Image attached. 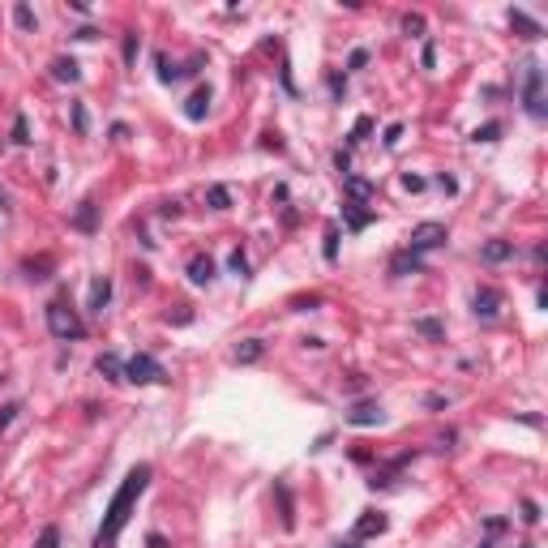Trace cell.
Wrapping results in <instances>:
<instances>
[{
	"label": "cell",
	"instance_id": "6da1fadb",
	"mask_svg": "<svg viewBox=\"0 0 548 548\" xmlns=\"http://www.w3.org/2000/svg\"><path fill=\"white\" fill-rule=\"evenodd\" d=\"M150 476H154V467L150 463H137L133 472L120 480V488L112 493V501H107V510H103V523H99V531H94V548H116V540H120V531L129 527V518H133V505H137V497L150 488Z\"/></svg>",
	"mask_w": 548,
	"mask_h": 548
},
{
	"label": "cell",
	"instance_id": "7a4b0ae2",
	"mask_svg": "<svg viewBox=\"0 0 548 548\" xmlns=\"http://www.w3.org/2000/svg\"><path fill=\"white\" fill-rule=\"evenodd\" d=\"M523 112L531 116V120H544L548 116V103H544V65L536 56H527L523 61Z\"/></svg>",
	"mask_w": 548,
	"mask_h": 548
},
{
	"label": "cell",
	"instance_id": "3957f363",
	"mask_svg": "<svg viewBox=\"0 0 548 548\" xmlns=\"http://www.w3.org/2000/svg\"><path fill=\"white\" fill-rule=\"evenodd\" d=\"M48 330L56 339H86V322L77 317V308H69L65 300L48 304Z\"/></svg>",
	"mask_w": 548,
	"mask_h": 548
},
{
	"label": "cell",
	"instance_id": "277c9868",
	"mask_svg": "<svg viewBox=\"0 0 548 548\" xmlns=\"http://www.w3.org/2000/svg\"><path fill=\"white\" fill-rule=\"evenodd\" d=\"M125 381H133V386H163L167 368L154 360L150 351H137L133 360H125Z\"/></svg>",
	"mask_w": 548,
	"mask_h": 548
},
{
	"label": "cell",
	"instance_id": "5b68a950",
	"mask_svg": "<svg viewBox=\"0 0 548 548\" xmlns=\"http://www.w3.org/2000/svg\"><path fill=\"white\" fill-rule=\"evenodd\" d=\"M445 240H450L445 223H416V227H411V236H407V244H403V249H411V253H428V249H441Z\"/></svg>",
	"mask_w": 548,
	"mask_h": 548
},
{
	"label": "cell",
	"instance_id": "8992f818",
	"mask_svg": "<svg viewBox=\"0 0 548 548\" xmlns=\"http://www.w3.org/2000/svg\"><path fill=\"white\" fill-rule=\"evenodd\" d=\"M390 531V518L381 514V510H364L360 518H356V527H351V540H373V536H386Z\"/></svg>",
	"mask_w": 548,
	"mask_h": 548
},
{
	"label": "cell",
	"instance_id": "52a82bcc",
	"mask_svg": "<svg viewBox=\"0 0 548 548\" xmlns=\"http://www.w3.org/2000/svg\"><path fill=\"white\" fill-rule=\"evenodd\" d=\"M472 313L480 322H493L497 313H501V291L497 287H476L472 291Z\"/></svg>",
	"mask_w": 548,
	"mask_h": 548
},
{
	"label": "cell",
	"instance_id": "ba28073f",
	"mask_svg": "<svg viewBox=\"0 0 548 548\" xmlns=\"http://www.w3.org/2000/svg\"><path fill=\"white\" fill-rule=\"evenodd\" d=\"M386 420V411H381V403H373V399H360L356 407L347 411V424L351 428H368V424H381Z\"/></svg>",
	"mask_w": 548,
	"mask_h": 548
},
{
	"label": "cell",
	"instance_id": "9c48e42d",
	"mask_svg": "<svg viewBox=\"0 0 548 548\" xmlns=\"http://www.w3.org/2000/svg\"><path fill=\"white\" fill-rule=\"evenodd\" d=\"M73 231H82V236H94V231H99V202H94V198H86L82 206H77L73 210Z\"/></svg>",
	"mask_w": 548,
	"mask_h": 548
},
{
	"label": "cell",
	"instance_id": "30bf717a",
	"mask_svg": "<svg viewBox=\"0 0 548 548\" xmlns=\"http://www.w3.org/2000/svg\"><path fill=\"white\" fill-rule=\"evenodd\" d=\"M107 300H112V279H107V274H94V279H90V291H86V313H94V317H99V313L107 308Z\"/></svg>",
	"mask_w": 548,
	"mask_h": 548
},
{
	"label": "cell",
	"instance_id": "8fae6325",
	"mask_svg": "<svg viewBox=\"0 0 548 548\" xmlns=\"http://www.w3.org/2000/svg\"><path fill=\"white\" fill-rule=\"evenodd\" d=\"M390 274H394V279H407V274H424V257H420V253H411V249L390 253Z\"/></svg>",
	"mask_w": 548,
	"mask_h": 548
},
{
	"label": "cell",
	"instance_id": "7c38bea8",
	"mask_svg": "<svg viewBox=\"0 0 548 548\" xmlns=\"http://www.w3.org/2000/svg\"><path fill=\"white\" fill-rule=\"evenodd\" d=\"M407 463H411V454H399V459H390L386 467H377V472H373V480H368V488H390V484L399 480V472H403Z\"/></svg>",
	"mask_w": 548,
	"mask_h": 548
},
{
	"label": "cell",
	"instance_id": "4fadbf2b",
	"mask_svg": "<svg viewBox=\"0 0 548 548\" xmlns=\"http://www.w3.org/2000/svg\"><path fill=\"white\" fill-rule=\"evenodd\" d=\"M510 257H514V240H488V244H480V262L484 266H501Z\"/></svg>",
	"mask_w": 548,
	"mask_h": 548
},
{
	"label": "cell",
	"instance_id": "5bb4252c",
	"mask_svg": "<svg viewBox=\"0 0 548 548\" xmlns=\"http://www.w3.org/2000/svg\"><path fill=\"white\" fill-rule=\"evenodd\" d=\"M210 99H214V94H210V86H198V90H193L189 99H185V120H206Z\"/></svg>",
	"mask_w": 548,
	"mask_h": 548
},
{
	"label": "cell",
	"instance_id": "9a60e30c",
	"mask_svg": "<svg viewBox=\"0 0 548 548\" xmlns=\"http://www.w3.org/2000/svg\"><path fill=\"white\" fill-rule=\"evenodd\" d=\"M510 26H514L523 39H531V43H536V39H544V26L536 22V17H527L523 9H510Z\"/></svg>",
	"mask_w": 548,
	"mask_h": 548
},
{
	"label": "cell",
	"instance_id": "2e32d148",
	"mask_svg": "<svg viewBox=\"0 0 548 548\" xmlns=\"http://www.w3.org/2000/svg\"><path fill=\"white\" fill-rule=\"evenodd\" d=\"M274 497H279V510H283V527L291 531V527H296V501H291V488L283 480H274Z\"/></svg>",
	"mask_w": 548,
	"mask_h": 548
},
{
	"label": "cell",
	"instance_id": "e0dca14e",
	"mask_svg": "<svg viewBox=\"0 0 548 548\" xmlns=\"http://www.w3.org/2000/svg\"><path fill=\"white\" fill-rule=\"evenodd\" d=\"M343 219H347V227H351V231H364L368 223L377 219V210H360L356 202H343Z\"/></svg>",
	"mask_w": 548,
	"mask_h": 548
},
{
	"label": "cell",
	"instance_id": "ac0fdd59",
	"mask_svg": "<svg viewBox=\"0 0 548 548\" xmlns=\"http://www.w3.org/2000/svg\"><path fill=\"white\" fill-rule=\"evenodd\" d=\"M343 189H347V198L356 202V206H364L368 198H373V185H368L364 176H343Z\"/></svg>",
	"mask_w": 548,
	"mask_h": 548
},
{
	"label": "cell",
	"instance_id": "d6986e66",
	"mask_svg": "<svg viewBox=\"0 0 548 548\" xmlns=\"http://www.w3.org/2000/svg\"><path fill=\"white\" fill-rule=\"evenodd\" d=\"M52 77H56V82H82V69H77L73 56H56V61H52Z\"/></svg>",
	"mask_w": 548,
	"mask_h": 548
},
{
	"label": "cell",
	"instance_id": "ffe728a7",
	"mask_svg": "<svg viewBox=\"0 0 548 548\" xmlns=\"http://www.w3.org/2000/svg\"><path fill=\"white\" fill-rule=\"evenodd\" d=\"M189 283H198V287L214 283V262H210V257H202V253H198V257L189 262Z\"/></svg>",
	"mask_w": 548,
	"mask_h": 548
},
{
	"label": "cell",
	"instance_id": "44dd1931",
	"mask_svg": "<svg viewBox=\"0 0 548 548\" xmlns=\"http://www.w3.org/2000/svg\"><path fill=\"white\" fill-rule=\"evenodd\" d=\"M94 368H99L107 381H125V360H120V356H112V351H103V356L94 360Z\"/></svg>",
	"mask_w": 548,
	"mask_h": 548
},
{
	"label": "cell",
	"instance_id": "7402d4cb",
	"mask_svg": "<svg viewBox=\"0 0 548 548\" xmlns=\"http://www.w3.org/2000/svg\"><path fill=\"white\" fill-rule=\"evenodd\" d=\"M266 356V343L262 339H244L240 347H236V364H257Z\"/></svg>",
	"mask_w": 548,
	"mask_h": 548
},
{
	"label": "cell",
	"instance_id": "603a6c76",
	"mask_svg": "<svg viewBox=\"0 0 548 548\" xmlns=\"http://www.w3.org/2000/svg\"><path fill=\"white\" fill-rule=\"evenodd\" d=\"M416 330H420L428 343H441V339H445V326H441L437 317H416Z\"/></svg>",
	"mask_w": 548,
	"mask_h": 548
},
{
	"label": "cell",
	"instance_id": "cb8c5ba5",
	"mask_svg": "<svg viewBox=\"0 0 548 548\" xmlns=\"http://www.w3.org/2000/svg\"><path fill=\"white\" fill-rule=\"evenodd\" d=\"M48 270H52V257H39V262L30 257V262H22V274H26L30 283H43V279H48Z\"/></svg>",
	"mask_w": 548,
	"mask_h": 548
},
{
	"label": "cell",
	"instance_id": "d4e9b609",
	"mask_svg": "<svg viewBox=\"0 0 548 548\" xmlns=\"http://www.w3.org/2000/svg\"><path fill=\"white\" fill-rule=\"evenodd\" d=\"M13 26H17V30H34V26H39L34 9H30V5H22V0L13 5Z\"/></svg>",
	"mask_w": 548,
	"mask_h": 548
},
{
	"label": "cell",
	"instance_id": "484cf974",
	"mask_svg": "<svg viewBox=\"0 0 548 548\" xmlns=\"http://www.w3.org/2000/svg\"><path fill=\"white\" fill-rule=\"evenodd\" d=\"M206 206H210V210H227V206H231L227 185H210V189H206Z\"/></svg>",
	"mask_w": 548,
	"mask_h": 548
},
{
	"label": "cell",
	"instance_id": "4316f807",
	"mask_svg": "<svg viewBox=\"0 0 548 548\" xmlns=\"http://www.w3.org/2000/svg\"><path fill=\"white\" fill-rule=\"evenodd\" d=\"M9 142H17V146H26V142H30V120H26L22 112L13 116V133H9Z\"/></svg>",
	"mask_w": 548,
	"mask_h": 548
},
{
	"label": "cell",
	"instance_id": "83f0119b",
	"mask_svg": "<svg viewBox=\"0 0 548 548\" xmlns=\"http://www.w3.org/2000/svg\"><path fill=\"white\" fill-rule=\"evenodd\" d=\"M322 257H326V262H339V227H335V223L326 227V244H322Z\"/></svg>",
	"mask_w": 548,
	"mask_h": 548
},
{
	"label": "cell",
	"instance_id": "f1b7e54d",
	"mask_svg": "<svg viewBox=\"0 0 548 548\" xmlns=\"http://www.w3.org/2000/svg\"><path fill=\"white\" fill-rule=\"evenodd\" d=\"M227 266H231V274H236V279H249V257H244V249H231V253H227Z\"/></svg>",
	"mask_w": 548,
	"mask_h": 548
},
{
	"label": "cell",
	"instance_id": "f546056e",
	"mask_svg": "<svg viewBox=\"0 0 548 548\" xmlns=\"http://www.w3.org/2000/svg\"><path fill=\"white\" fill-rule=\"evenodd\" d=\"M368 133H373V116H356V125H351V137H347V142L356 146V142H364Z\"/></svg>",
	"mask_w": 548,
	"mask_h": 548
},
{
	"label": "cell",
	"instance_id": "4dcf8cb0",
	"mask_svg": "<svg viewBox=\"0 0 548 548\" xmlns=\"http://www.w3.org/2000/svg\"><path fill=\"white\" fill-rule=\"evenodd\" d=\"M497 137H501V125H497V120H488V125H480V129L472 133V142H476V146H480V142L488 146V142H497Z\"/></svg>",
	"mask_w": 548,
	"mask_h": 548
},
{
	"label": "cell",
	"instance_id": "1f68e13d",
	"mask_svg": "<svg viewBox=\"0 0 548 548\" xmlns=\"http://www.w3.org/2000/svg\"><path fill=\"white\" fill-rule=\"evenodd\" d=\"M399 26H403V34H424V17L420 13H403Z\"/></svg>",
	"mask_w": 548,
	"mask_h": 548
},
{
	"label": "cell",
	"instance_id": "d6a6232c",
	"mask_svg": "<svg viewBox=\"0 0 548 548\" xmlns=\"http://www.w3.org/2000/svg\"><path fill=\"white\" fill-rule=\"evenodd\" d=\"M34 548H61V527H43Z\"/></svg>",
	"mask_w": 548,
	"mask_h": 548
},
{
	"label": "cell",
	"instance_id": "836d02e7",
	"mask_svg": "<svg viewBox=\"0 0 548 548\" xmlns=\"http://www.w3.org/2000/svg\"><path fill=\"white\" fill-rule=\"evenodd\" d=\"M518 510H523V514H518V518H523V523H527V527H536V523H540V518H544V514H540V505H536V501H531V497H527V501H523V505H518Z\"/></svg>",
	"mask_w": 548,
	"mask_h": 548
},
{
	"label": "cell",
	"instance_id": "e575fe53",
	"mask_svg": "<svg viewBox=\"0 0 548 548\" xmlns=\"http://www.w3.org/2000/svg\"><path fill=\"white\" fill-rule=\"evenodd\" d=\"M154 65H159V82H163V86H167V82H176V77H180V69H171L163 52H159V56H154Z\"/></svg>",
	"mask_w": 548,
	"mask_h": 548
},
{
	"label": "cell",
	"instance_id": "d590c367",
	"mask_svg": "<svg viewBox=\"0 0 548 548\" xmlns=\"http://www.w3.org/2000/svg\"><path fill=\"white\" fill-rule=\"evenodd\" d=\"M137 52H142V39H137V34H125V65H129V69L137 65Z\"/></svg>",
	"mask_w": 548,
	"mask_h": 548
},
{
	"label": "cell",
	"instance_id": "8d00e7d4",
	"mask_svg": "<svg viewBox=\"0 0 548 548\" xmlns=\"http://www.w3.org/2000/svg\"><path fill=\"white\" fill-rule=\"evenodd\" d=\"M17 411H22V403H5V407H0V433L17 420Z\"/></svg>",
	"mask_w": 548,
	"mask_h": 548
},
{
	"label": "cell",
	"instance_id": "74e56055",
	"mask_svg": "<svg viewBox=\"0 0 548 548\" xmlns=\"http://www.w3.org/2000/svg\"><path fill=\"white\" fill-rule=\"evenodd\" d=\"M420 65H424V69H433V65H437V43H433V39H424V52H420Z\"/></svg>",
	"mask_w": 548,
	"mask_h": 548
},
{
	"label": "cell",
	"instance_id": "f35d334b",
	"mask_svg": "<svg viewBox=\"0 0 548 548\" xmlns=\"http://www.w3.org/2000/svg\"><path fill=\"white\" fill-rule=\"evenodd\" d=\"M330 94H335V99L347 94V73H330Z\"/></svg>",
	"mask_w": 548,
	"mask_h": 548
},
{
	"label": "cell",
	"instance_id": "ab89813d",
	"mask_svg": "<svg viewBox=\"0 0 548 548\" xmlns=\"http://www.w3.org/2000/svg\"><path fill=\"white\" fill-rule=\"evenodd\" d=\"M399 137H403V125H399V120H394V125H386V137H381L386 150H394V146H399Z\"/></svg>",
	"mask_w": 548,
	"mask_h": 548
},
{
	"label": "cell",
	"instance_id": "60d3db41",
	"mask_svg": "<svg viewBox=\"0 0 548 548\" xmlns=\"http://www.w3.org/2000/svg\"><path fill=\"white\" fill-rule=\"evenodd\" d=\"M343 390H347V394H364V390H368V381H364L360 373H351V377L343 381Z\"/></svg>",
	"mask_w": 548,
	"mask_h": 548
},
{
	"label": "cell",
	"instance_id": "b9f144b4",
	"mask_svg": "<svg viewBox=\"0 0 548 548\" xmlns=\"http://www.w3.org/2000/svg\"><path fill=\"white\" fill-rule=\"evenodd\" d=\"M73 129H77V133H86V129H90V120H86V107H82V103H73Z\"/></svg>",
	"mask_w": 548,
	"mask_h": 548
},
{
	"label": "cell",
	"instance_id": "7bdbcfd3",
	"mask_svg": "<svg viewBox=\"0 0 548 548\" xmlns=\"http://www.w3.org/2000/svg\"><path fill=\"white\" fill-rule=\"evenodd\" d=\"M364 65H368V48H356L347 56V69H364Z\"/></svg>",
	"mask_w": 548,
	"mask_h": 548
},
{
	"label": "cell",
	"instance_id": "ee69618b",
	"mask_svg": "<svg viewBox=\"0 0 548 548\" xmlns=\"http://www.w3.org/2000/svg\"><path fill=\"white\" fill-rule=\"evenodd\" d=\"M335 167H339V176H351V154L347 150H335Z\"/></svg>",
	"mask_w": 548,
	"mask_h": 548
},
{
	"label": "cell",
	"instance_id": "f6af8a7d",
	"mask_svg": "<svg viewBox=\"0 0 548 548\" xmlns=\"http://www.w3.org/2000/svg\"><path fill=\"white\" fill-rule=\"evenodd\" d=\"M403 189H407V193H420V189H424V176H411V171H407V176H403Z\"/></svg>",
	"mask_w": 548,
	"mask_h": 548
},
{
	"label": "cell",
	"instance_id": "bcb514c9",
	"mask_svg": "<svg viewBox=\"0 0 548 548\" xmlns=\"http://www.w3.org/2000/svg\"><path fill=\"white\" fill-rule=\"evenodd\" d=\"M424 407H433V411H445V407H450V399H445V394H424Z\"/></svg>",
	"mask_w": 548,
	"mask_h": 548
},
{
	"label": "cell",
	"instance_id": "7dc6e473",
	"mask_svg": "<svg viewBox=\"0 0 548 548\" xmlns=\"http://www.w3.org/2000/svg\"><path fill=\"white\" fill-rule=\"evenodd\" d=\"M437 189H441V193H459V180H454V176H445V171H441V176H437Z\"/></svg>",
	"mask_w": 548,
	"mask_h": 548
},
{
	"label": "cell",
	"instance_id": "c3c4849f",
	"mask_svg": "<svg viewBox=\"0 0 548 548\" xmlns=\"http://www.w3.org/2000/svg\"><path fill=\"white\" fill-rule=\"evenodd\" d=\"M317 304H322L317 296H308V300H304V296H296V300H291V308H300V313H304V308H317Z\"/></svg>",
	"mask_w": 548,
	"mask_h": 548
},
{
	"label": "cell",
	"instance_id": "681fc988",
	"mask_svg": "<svg viewBox=\"0 0 548 548\" xmlns=\"http://www.w3.org/2000/svg\"><path fill=\"white\" fill-rule=\"evenodd\" d=\"M73 39H82V43H90V39H99V30H94V26H82V30H73Z\"/></svg>",
	"mask_w": 548,
	"mask_h": 548
},
{
	"label": "cell",
	"instance_id": "f907efd6",
	"mask_svg": "<svg viewBox=\"0 0 548 548\" xmlns=\"http://www.w3.org/2000/svg\"><path fill=\"white\" fill-rule=\"evenodd\" d=\"M484 527H488V536H501V531H505V518H488Z\"/></svg>",
	"mask_w": 548,
	"mask_h": 548
},
{
	"label": "cell",
	"instance_id": "816d5d0a",
	"mask_svg": "<svg viewBox=\"0 0 548 548\" xmlns=\"http://www.w3.org/2000/svg\"><path fill=\"white\" fill-rule=\"evenodd\" d=\"M159 214H163V219H176V214H180V202H163Z\"/></svg>",
	"mask_w": 548,
	"mask_h": 548
},
{
	"label": "cell",
	"instance_id": "f5cc1de1",
	"mask_svg": "<svg viewBox=\"0 0 548 548\" xmlns=\"http://www.w3.org/2000/svg\"><path fill=\"white\" fill-rule=\"evenodd\" d=\"M146 548H167V540H163L159 531H154V536H146Z\"/></svg>",
	"mask_w": 548,
	"mask_h": 548
},
{
	"label": "cell",
	"instance_id": "db71d44e",
	"mask_svg": "<svg viewBox=\"0 0 548 548\" xmlns=\"http://www.w3.org/2000/svg\"><path fill=\"white\" fill-rule=\"evenodd\" d=\"M330 548H360L356 540H339V544H330Z\"/></svg>",
	"mask_w": 548,
	"mask_h": 548
},
{
	"label": "cell",
	"instance_id": "11a10c76",
	"mask_svg": "<svg viewBox=\"0 0 548 548\" xmlns=\"http://www.w3.org/2000/svg\"><path fill=\"white\" fill-rule=\"evenodd\" d=\"M480 548H493V540H480Z\"/></svg>",
	"mask_w": 548,
	"mask_h": 548
}]
</instances>
